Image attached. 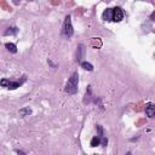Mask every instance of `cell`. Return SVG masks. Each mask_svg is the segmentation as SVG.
<instances>
[{"mask_svg": "<svg viewBox=\"0 0 155 155\" xmlns=\"http://www.w3.org/2000/svg\"><path fill=\"white\" fill-rule=\"evenodd\" d=\"M79 90V74L76 71L71 74V76L68 79V83L65 85V89L64 91L68 93V95H75Z\"/></svg>", "mask_w": 155, "mask_h": 155, "instance_id": "obj_1", "label": "cell"}, {"mask_svg": "<svg viewBox=\"0 0 155 155\" xmlns=\"http://www.w3.org/2000/svg\"><path fill=\"white\" fill-rule=\"evenodd\" d=\"M62 33H63V35H65L67 38H69V36H71V35H73L74 29H73V24H71V18H70V16H67V17L64 18V23H63Z\"/></svg>", "mask_w": 155, "mask_h": 155, "instance_id": "obj_2", "label": "cell"}, {"mask_svg": "<svg viewBox=\"0 0 155 155\" xmlns=\"http://www.w3.org/2000/svg\"><path fill=\"white\" fill-rule=\"evenodd\" d=\"M24 81H26V76L22 78L21 81H11V80H8V79H3V80H2V86H3V87H6V89H9V90H16V89L20 87Z\"/></svg>", "mask_w": 155, "mask_h": 155, "instance_id": "obj_3", "label": "cell"}, {"mask_svg": "<svg viewBox=\"0 0 155 155\" xmlns=\"http://www.w3.org/2000/svg\"><path fill=\"white\" fill-rule=\"evenodd\" d=\"M124 20V11L121 8H114L113 9V21L120 22Z\"/></svg>", "mask_w": 155, "mask_h": 155, "instance_id": "obj_4", "label": "cell"}, {"mask_svg": "<svg viewBox=\"0 0 155 155\" xmlns=\"http://www.w3.org/2000/svg\"><path fill=\"white\" fill-rule=\"evenodd\" d=\"M145 114L149 118H155V104L153 103H148L145 106Z\"/></svg>", "mask_w": 155, "mask_h": 155, "instance_id": "obj_5", "label": "cell"}, {"mask_svg": "<svg viewBox=\"0 0 155 155\" xmlns=\"http://www.w3.org/2000/svg\"><path fill=\"white\" fill-rule=\"evenodd\" d=\"M104 21H113V9H107L102 15Z\"/></svg>", "mask_w": 155, "mask_h": 155, "instance_id": "obj_6", "label": "cell"}, {"mask_svg": "<svg viewBox=\"0 0 155 155\" xmlns=\"http://www.w3.org/2000/svg\"><path fill=\"white\" fill-rule=\"evenodd\" d=\"M84 53H85V46L84 45H79V47H78V52H76V59L81 61L84 58Z\"/></svg>", "mask_w": 155, "mask_h": 155, "instance_id": "obj_7", "label": "cell"}, {"mask_svg": "<svg viewBox=\"0 0 155 155\" xmlns=\"http://www.w3.org/2000/svg\"><path fill=\"white\" fill-rule=\"evenodd\" d=\"M17 32H18V28L10 27V28H8V30H5L4 35H15V34H17Z\"/></svg>", "mask_w": 155, "mask_h": 155, "instance_id": "obj_8", "label": "cell"}, {"mask_svg": "<svg viewBox=\"0 0 155 155\" xmlns=\"http://www.w3.org/2000/svg\"><path fill=\"white\" fill-rule=\"evenodd\" d=\"M81 67H83L85 70H89V71H92V70H93V65H92L90 62H86V61H83V62H81Z\"/></svg>", "mask_w": 155, "mask_h": 155, "instance_id": "obj_9", "label": "cell"}, {"mask_svg": "<svg viewBox=\"0 0 155 155\" xmlns=\"http://www.w3.org/2000/svg\"><path fill=\"white\" fill-rule=\"evenodd\" d=\"M5 46H6V49H8L10 52H12V53H16V52H17V47H16L15 44H12V43H6Z\"/></svg>", "mask_w": 155, "mask_h": 155, "instance_id": "obj_10", "label": "cell"}, {"mask_svg": "<svg viewBox=\"0 0 155 155\" xmlns=\"http://www.w3.org/2000/svg\"><path fill=\"white\" fill-rule=\"evenodd\" d=\"M30 114H32V109H30L29 107L20 109V115H21V116H27V115H30Z\"/></svg>", "mask_w": 155, "mask_h": 155, "instance_id": "obj_11", "label": "cell"}, {"mask_svg": "<svg viewBox=\"0 0 155 155\" xmlns=\"http://www.w3.org/2000/svg\"><path fill=\"white\" fill-rule=\"evenodd\" d=\"M101 144V137L100 136H96L91 139V147H97Z\"/></svg>", "mask_w": 155, "mask_h": 155, "instance_id": "obj_12", "label": "cell"}, {"mask_svg": "<svg viewBox=\"0 0 155 155\" xmlns=\"http://www.w3.org/2000/svg\"><path fill=\"white\" fill-rule=\"evenodd\" d=\"M101 144H102L103 147H106V145L108 144V139H107L106 137H102V139H101Z\"/></svg>", "mask_w": 155, "mask_h": 155, "instance_id": "obj_13", "label": "cell"}, {"mask_svg": "<svg viewBox=\"0 0 155 155\" xmlns=\"http://www.w3.org/2000/svg\"><path fill=\"white\" fill-rule=\"evenodd\" d=\"M150 20H151V21H154V22H155V11H154V12H153V14H151V16H150Z\"/></svg>", "mask_w": 155, "mask_h": 155, "instance_id": "obj_14", "label": "cell"}, {"mask_svg": "<svg viewBox=\"0 0 155 155\" xmlns=\"http://www.w3.org/2000/svg\"><path fill=\"white\" fill-rule=\"evenodd\" d=\"M17 151V154H20V155H24L26 153H23V151H20V150H16Z\"/></svg>", "mask_w": 155, "mask_h": 155, "instance_id": "obj_15", "label": "cell"}, {"mask_svg": "<svg viewBox=\"0 0 155 155\" xmlns=\"http://www.w3.org/2000/svg\"><path fill=\"white\" fill-rule=\"evenodd\" d=\"M126 155H132V154H131V153H127V154H126Z\"/></svg>", "mask_w": 155, "mask_h": 155, "instance_id": "obj_16", "label": "cell"}]
</instances>
